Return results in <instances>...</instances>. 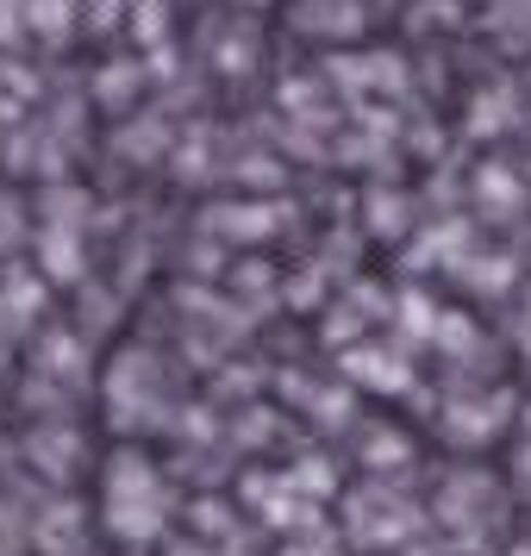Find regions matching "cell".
I'll use <instances>...</instances> for the list:
<instances>
[{
	"label": "cell",
	"instance_id": "obj_1",
	"mask_svg": "<svg viewBox=\"0 0 531 556\" xmlns=\"http://www.w3.org/2000/svg\"><path fill=\"white\" fill-rule=\"evenodd\" d=\"M31 26L45 38H63V0H31Z\"/></svg>",
	"mask_w": 531,
	"mask_h": 556
}]
</instances>
